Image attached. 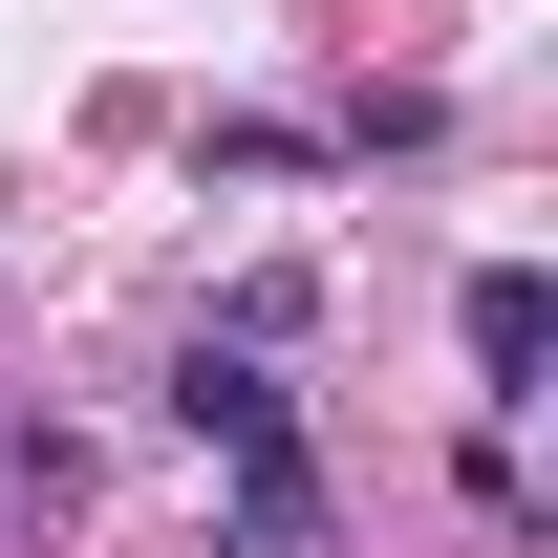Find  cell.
<instances>
[{
  "label": "cell",
  "mask_w": 558,
  "mask_h": 558,
  "mask_svg": "<svg viewBox=\"0 0 558 558\" xmlns=\"http://www.w3.org/2000/svg\"><path fill=\"white\" fill-rule=\"evenodd\" d=\"M215 558H344V494H323L301 429L279 451H215Z\"/></svg>",
  "instance_id": "1"
},
{
  "label": "cell",
  "mask_w": 558,
  "mask_h": 558,
  "mask_svg": "<svg viewBox=\"0 0 558 558\" xmlns=\"http://www.w3.org/2000/svg\"><path fill=\"white\" fill-rule=\"evenodd\" d=\"M451 344H473V409L515 429V409H537V365H558V279H537V258H473V301H451Z\"/></svg>",
  "instance_id": "2"
},
{
  "label": "cell",
  "mask_w": 558,
  "mask_h": 558,
  "mask_svg": "<svg viewBox=\"0 0 558 558\" xmlns=\"http://www.w3.org/2000/svg\"><path fill=\"white\" fill-rule=\"evenodd\" d=\"M172 429H194V451H279V429H301L279 344H194V365H172Z\"/></svg>",
  "instance_id": "3"
}]
</instances>
